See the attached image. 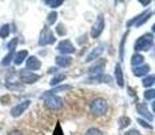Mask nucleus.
Returning a JSON list of instances; mask_svg holds the SVG:
<instances>
[{
  "label": "nucleus",
  "instance_id": "36",
  "mask_svg": "<svg viewBox=\"0 0 155 135\" xmlns=\"http://www.w3.org/2000/svg\"><path fill=\"white\" fill-rule=\"evenodd\" d=\"M153 109H154V112H155V101L153 103Z\"/></svg>",
  "mask_w": 155,
  "mask_h": 135
},
{
  "label": "nucleus",
  "instance_id": "35",
  "mask_svg": "<svg viewBox=\"0 0 155 135\" xmlns=\"http://www.w3.org/2000/svg\"><path fill=\"white\" fill-rule=\"evenodd\" d=\"M54 72H56V68H51V69H49V73H54Z\"/></svg>",
  "mask_w": 155,
  "mask_h": 135
},
{
  "label": "nucleus",
  "instance_id": "6",
  "mask_svg": "<svg viewBox=\"0 0 155 135\" xmlns=\"http://www.w3.org/2000/svg\"><path fill=\"white\" fill-rule=\"evenodd\" d=\"M104 29H105V18H104V15H98L95 23H94L93 27H91V37H93L94 39L98 38L99 35L102 34Z\"/></svg>",
  "mask_w": 155,
  "mask_h": 135
},
{
  "label": "nucleus",
  "instance_id": "20",
  "mask_svg": "<svg viewBox=\"0 0 155 135\" xmlns=\"http://www.w3.org/2000/svg\"><path fill=\"white\" fill-rule=\"evenodd\" d=\"M64 80H65V74H56V76H54L53 77V78H52L51 80V81H49V82H51V85H52V87H56V85L57 84H60V82H61V81H64Z\"/></svg>",
  "mask_w": 155,
  "mask_h": 135
},
{
  "label": "nucleus",
  "instance_id": "28",
  "mask_svg": "<svg viewBox=\"0 0 155 135\" xmlns=\"http://www.w3.org/2000/svg\"><path fill=\"white\" fill-rule=\"evenodd\" d=\"M84 135H104L102 134V131L101 130H98V128H88L87 131H86V134Z\"/></svg>",
  "mask_w": 155,
  "mask_h": 135
},
{
  "label": "nucleus",
  "instance_id": "3",
  "mask_svg": "<svg viewBox=\"0 0 155 135\" xmlns=\"http://www.w3.org/2000/svg\"><path fill=\"white\" fill-rule=\"evenodd\" d=\"M45 99V106L46 108L52 109V111H57L63 107V100L56 95H51V93H45L42 96Z\"/></svg>",
  "mask_w": 155,
  "mask_h": 135
},
{
  "label": "nucleus",
  "instance_id": "37",
  "mask_svg": "<svg viewBox=\"0 0 155 135\" xmlns=\"http://www.w3.org/2000/svg\"><path fill=\"white\" fill-rule=\"evenodd\" d=\"M153 31L155 32V24H154V26H153Z\"/></svg>",
  "mask_w": 155,
  "mask_h": 135
},
{
  "label": "nucleus",
  "instance_id": "16",
  "mask_svg": "<svg viewBox=\"0 0 155 135\" xmlns=\"http://www.w3.org/2000/svg\"><path fill=\"white\" fill-rule=\"evenodd\" d=\"M71 61H72V60H71L70 57H67V56H59V57H56V65H57V66H60V68L70 66Z\"/></svg>",
  "mask_w": 155,
  "mask_h": 135
},
{
  "label": "nucleus",
  "instance_id": "27",
  "mask_svg": "<svg viewBox=\"0 0 155 135\" xmlns=\"http://www.w3.org/2000/svg\"><path fill=\"white\" fill-rule=\"evenodd\" d=\"M16 45H18V38H14L11 42H8L7 49H8L10 51H14V50H15V48H16Z\"/></svg>",
  "mask_w": 155,
  "mask_h": 135
},
{
  "label": "nucleus",
  "instance_id": "9",
  "mask_svg": "<svg viewBox=\"0 0 155 135\" xmlns=\"http://www.w3.org/2000/svg\"><path fill=\"white\" fill-rule=\"evenodd\" d=\"M105 50V45L104 43H101V45H98L95 49H93V50L90 51V53L87 54V57H86L84 62H91V61H95L97 58H98L99 56H101L102 53H104Z\"/></svg>",
  "mask_w": 155,
  "mask_h": 135
},
{
  "label": "nucleus",
  "instance_id": "18",
  "mask_svg": "<svg viewBox=\"0 0 155 135\" xmlns=\"http://www.w3.org/2000/svg\"><path fill=\"white\" fill-rule=\"evenodd\" d=\"M25 60H27V50H21L14 56V62H15L16 65L23 64Z\"/></svg>",
  "mask_w": 155,
  "mask_h": 135
},
{
  "label": "nucleus",
  "instance_id": "14",
  "mask_svg": "<svg viewBox=\"0 0 155 135\" xmlns=\"http://www.w3.org/2000/svg\"><path fill=\"white\" fill-rule=\"evenodd\" d=\"M116 70H114V77H116V81H117L118 87L123 88L124 87V77H123V69H121L120 64H116Z\"/></svg>",
  "mask_w": 155,
  "mask_h": 135
},
{
  "label": "nucleus",
  "instance_id": "13",
  "mask_svg": "<svg viewBox=\"0 0 155 135\" xmlns=\"http://www.w3.org/2000/svg\"><path fill=\"white\" fill-rule=\"evenodd\" d=\"M112 77L110 76H105V74H99V76H94L91 78H87L86 82H112Z\"/></svg>",
  "mask_w": 155,
  "mask_h": 135
},
{
  "label": "nucleus",
  "instance_id": "7",
  "mask_svg": "<svg viewBox=\"0 0 155 135\" xmlns=\"http://www.w3.org/2000/svg\"><path fill=\"white\" fill-rule=\"evenodd\" d=\"M30 103H31L30 100H25V101H22V103L16 104L15 107H12V108H11V111H10L11 116H12V118H18V116H21L22 114H25V111H26V109L30 107Z\"/></svg>",
  "mask_w": 155,
  "mask_h": 135
},
{
  "label": "nucleus",
  "instance_id": "10",
  "mask_svg": "<svg viewBox=\"0 0 155 135\" xmlns=\"http://www.w3.org/2000/svg\"><path fill=\"white\" fill-rule=\"evenodd\" d=\"M41 68V61L37 58V57L31 56V57H27L26 60V70H38Z\"/></svg>",
  "mask_w": 155,
  "mask_h": 135
},
{
  "label": "nucleus",
  "instance_id": "19",
  "mask_svg": "<svg viewBox=\"0 0 155 135\" xmlns=\"http://www.w3.org/2000/svg\"><path fill=\"white\" fill-rule=\"evenodd\" d=\"M143 61H144V57H143L142 54H139V53L134 54L132 58H131V64L134 65V66H140V65L143 64Z\"/></svg>",
  "mask_w": 155,
  "mask_h": 135
},
{
  "label": "nucleus",
  "instance_id": "2",
  "mask_svg": "<svg viewBox=\"0 0 155 135\" xmlns=\"http://www.w3.org/2000/svg\"><path fill=\"white\" fill-rule=\"evenodd\" d=\"M107 109V103L105 99H95V100L91 101L90 104V112L93 115H95V116H101V115H104L105 112H106Z\"/></svg>",
  "mask_w": 155,
  "mask_h": 135
},
{
  "label": "nucleus",
  "instance_id": "1",
  "mask_svg": "<svg viewBox=\"0 0 155 135\" xmlns=\"http://www.w3.org/2000/svg\"><path fill=\"white\" fill-rule=\"evenodd\" d=\"M154 45V38L151 34H144L140 37L139 39L135 42V50L136 51H147L153 48Z\"/></svg>",
  "mask_w": 155,
  "mask_h": 135
},
{
  "label": "nucleus",
  "instance_id": "31",
  "mask_svg": "<svg viewBox=\"0 0 155 135\" xmlns=\"http://www.w3.org/2000/svg\"><path fill=\"white\" fill-rule=\"evenodd\" d=\"M56 31L59 35H65L67 34V30L64 29V24H59V26L56 27Z\"/></svg>",
  "mask_w": 155,
  "mask_h": 135
},
{
  "label": "nucleus",
  "instance_id": "22",
  "mask_svg": "<svg viewBox=\"0 0 155 135\" xmlns=\"http://www.w3.org/2000/svg\"><path fill=\"white\" fill-rule=\"evenodd\" d=\"M129 123H131V119H129L128 116H121V118H120V120H118L120 128H125V127H128Z\"/></svg>",
  "mask_w": 155,
  "mask_h": 135
},
{
  "label": "nucleus",
  "instance_id": "29",
  "mask_svg": "<svg viewBox=\"0 0 155 135\" xmlns=\"http://www.w3.org/2000/svg\"><path fill=\"white\" fill-rule=\"evenodd\" d=\"M12 58H14V51H10V53H8L7 56L4 57V60L2 61V64H3V65H8V64L11 62V60H12Z\"/></svg>",
  "mask_w": 155,
  "mask_h": 135
},
{
  "label": "nucleus",
  "instance_id": "15",
  "mask_svg": "<svg viewBox=\"0 0 155 135\" xmlns=\"http://www.w3.org/2000/svg\"><path fill=\"white\" fill-rule=\"evenodd\" d=\"M105 60L104 61H99L98 64H94L93 66L88 69V72H90L91 74H95V76H99V74H102V70H104V66H105Z\"/></svg>",
  "mask_w": 155,
  "mask_h": 135
},
{
  "label": "nucleus",
  "instance_id": "33",
  "mask_svg": "<svg viewBox=\"0 0 155 135\" xmlns=\"http://www.w3.org/2000/svg\"><path fill=\"white\" fill-rule=\"evenodd\" d=\"M125 135H140V133L137 130H129L128 133H125Z\"/></svg>",
  "mask_w": 155,
  "mask_h": 135
},
{
  "label": "nucleus",
  "instance_id": "21",
  "mask_svg": "<svg viewBox=\"0 0 155 135\" xmlns=\"http://www.w3.org/2000/svg\"><path fill=\"white\" fill-rule=\"evenodd\" d=\"M8 35H10V24H3L0 29V38L5 39Z\"/></svg>",
  "mask_w": 155,
  "mask_h": 135
},
{
  "label": "nucleus",
  "instance_id": "4",
  "mask_svg": "<svg viewBox=\"0 0 155 135\" xmlns=\"http://www.w3.org/2000/svg\"><path fill=\"white\" fill-rule=\"evenodd\" d=\"M56 42V38H54L53 32L49 27H44L42 31L40 34V38H38V43L40 46H46V45H52V43Z\"/></svg>",
  "mask_w": 155,
  "mask_h": 135
},
{
  "label": "nucleus",
  "instance_id": "26",
  "mask_svg": "<svg viewBox=\"0 0 155 135\" xmlns=\"http://www.w3.org/2000/svg\"><path fill=\"white\" fill-rule=\"evenodd\" d=\"M68 89H71L70 85H61V87H59V88H54V89L49 91L48 93H51V95H54V92H60V91H68Z\"/></svg>",
  "mask_w": 155,
  "mask_h": 135
},
{
  "label": "nucleus",
  "instance_id": "34",
  "mask_svg": "<svg viewBox=\"0 0 155 135\" xmlns=\"http://www.w3.org/2000/svg\"><path fill=\"white\" fill-rule=\"evenodd\" d=\"M8 135H23V134H22L21 131H16V130H14V131H11V133L8 134Z\"/></svg>",
  "mask_w": 155,
  "mask_h": 135
},
{
  "label": "nucleus",
  "instance_id": "8",
  "mask_svg": "<svg viewBox=\"0 0 155 135\" xmlns=\"http://www.w3.org/2000/svg\"><path fill=\"white\" fill-rule=\"evenodd\" d=\"M57 50H59L61 54L67 56V54L75 53V46H74L70 41H61V42L57 45Z\"/></svg>",
  "mask_w": 155,
  "mask_h": 135
},
{
  "label": "nucleus",
  "instance_id": "30",
  "mask_svg": "<svg viewBox=\"0 0 155 135\" xmlns=\"http://www.w3.org/2000/svg\"><path fill=\"white\" fill-rule=\"evenodd\" d=\"M56 19H57V12H54V11H53V12H51L48 15V23L49 24H53L54 22H56Z\"/></svg>",
  "mask_w": 155,
  "mask_h": 135
},
{
  "label": "nucleus",
  "instance_id": "25",
  "mask_svg": "<svg viewBox=\"0 0 155 135\" xmlns=\"http://www.w3.org/2000/svg\"><path fill=\"white\" fill-rule=\"evenodd\" d=\"M144 99L146 100H153V99H155V89H147L146 91Z\"/></svg>",
  "mask_w": 155,
  "mask_h": 135
},
{
  "label": "nucleus",
  "instance_id": "5",
  "mask_svg": "<svg viewBox=\"0 0 155 135\" xmlns=\"http://www.w3.org/2000/svg\"><path fill=\"white\" fill-rule=\"evenodd\" d=\"M19 78H21L22 82H25V84H34V82H37L38 80L41 78L40 74H35L34 72H30V70H21L19 72Z\"/></svg>",
  "mask_w": 155,
  "mask_h": 135
},
{
  "label": "nucleus",
  "instance_id": "23",
  "mask_svg": "<svg viewBox=\"0 0 155 135\" xmlns=\"http://www.w3.org/2000/svg\"><path fill=\"white\" fill-rule=\"evenodd\" d=\"M154 82H155V76H154V74H150L148 77H144V80H143V85H144L146 88L151 87Z\"/></svg>",
  "mask_w": 155,
  "mask_h": 135
},
{
  "label": "nucleus",
  "instance_id": "12",
  "mask_svg": "<svg viewBox=\"0 0 155 135\" xmlns=\"http://www.w3.org/2000/svg\"><path fill=\"white\" fill-rule=\"evenodd\" d=\"M136 111L140 116L146 118L147 120H153V115L150 114V111L147 109V106L146 104H137L136 106Z\"/></svg>",
  "mask_w": 155,
  "mask_h": 135
},
{
  "label": "nucleus",
  "instance_id": "32",
  "mask_svg": "<svg viewBox=\"0 0 155 135\" xmlns=\"http://www.w3.org/2000/svg\"><path fill=\"white\" fill-rule=\"evenodd\" d=\"M137 122H139V124H142L143 127H146V128H153L150 124H148L147 122H146V120H143V119H139V120H137Z\"/></svg>",
  "mask_w": 155,
  "mask_h": 135
},
{
  "label": "nucleus",
  "instance_id": "24",
  "mask_svg": "<svg viewBox=\"0 0 155 135\" xmlns=\"http://www.w3.org/2000/svg\"><path fill=\"white\" fill-rule=\"evenodd\" d=\"M45 4L49 5V7H52V8H56V7H60V5L63 4V2L61 0H46Z\"/></svg>",
  "mask_w": 155,
  "mask_h": 135
},
{
  "label": "nucleus",
  "instance_id": "17",
  "mask_svg": "<svg viewBox=\"0 0 155 135\" xmlns=\"http://www.w3.org/2000/svg\"><path fill=\"white\" fill-rule=\"evenodd\" d=\"M148 70H150V66H148V65H140V66H136L134 69V74L136 77H143L148 73Z\"/></svg>",
  "mask_w": 155,
  "mask_h": 135
},
{
  "label": "nucleus",
  "instance_id": "11",
  "mask_svg": "<svg viewBox=\"0 0 155 135\" xmlns=\"http://www.w3.org/2000/svg\"><path fill=\"white\" fill-rule=\"evenodd\" d=\"M151 14H153V12H151V11H146V12H143L142 15L136 16V18L134 19V20H131V22H129V23H128V26H131L132 23H135V24H136V27H137V26H142L143 23H146V22H147L148 19H150Z\"/></svg>",
  "mask_w": 155,
  "mask_h": 135
}]
</instances>
